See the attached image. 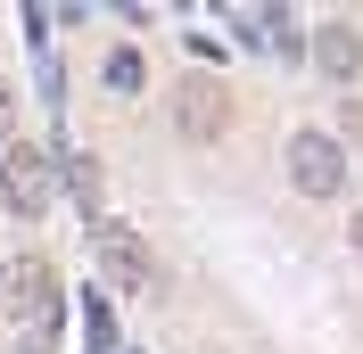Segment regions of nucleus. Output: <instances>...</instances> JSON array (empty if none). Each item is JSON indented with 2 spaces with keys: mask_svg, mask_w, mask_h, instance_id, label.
<instances>
[{
  "mask_svg": "<svg viewBox=\"0 0 363 354\" xmlns=\"http://www.w3.org/2000/svg\"><path fill=\"white\" fill-rule=\"evenodd\" d=\"M0 297L33 321V354L58 338V272L42 264V256H17V264H0Z\"/></svg>",
  "mask_w": 363,
  "mask_h": 354,
  "instance_id": "1",
  "label": "nucleus"
},
{
  "mask_svg": "<svg viewBox=\"0 0 363 354\" xmlns=\"http://www.w3.org/2000/svg\"><path fill=\"white\" fill-rule=\"evenodd\" d=\"M0 198H9V215H25V222L50 215V198H58V156L9 140V156H0Z\"/></svg>",
  "mask_w": 363,
  "mask_h": 354,
  "instance_id": "2",
  "label": "nucleus"
},
{
  "mask_svg": "<svg viewBox=\"0 0 363 354\" xmlns=\"http://www.w3.org/2000/svg\"><path fill=\"white\" fill-rule=\"evenodd\" d=\"M289 181L306 190V198H339V181H347V156L330 132H297L289 140Z\"/></svg>",
  "mask_w": 363,
  "mask_h": 354,
  "instance_id": "3",
  "label": "nucleus"
},
{
  "mask_svg": "<svg viewBox=\"0 0 363 354\" xmlns=\"http://www.w3.org/2000/svg\"><path fill=\"white\" fill-rule=\"evenodd\" d=\"M174 124H182V140H215L231 124V91L215 83V74H190L182 99H174Z\"/></svg>",
  "mask_w": 363,
  "mask_h": 354,
  "instance_id": "4",
  "label": "nucleus"
},
{
  "mask_svg": "<svg viewBox=\"0 0 363 354\" xmlns=\"http://www.w3.org/2000/svg\"><path fill=\"white\" fill-rule=\"evenodd\" d=\"M91 239H99V264H108L116 288H149L157 280V256L133 239V231H116V222H91Z\"/></svg>",
  "mask_w": 363,
  "mask_h": 354,
  "instance_id": "5",
  "label": "nucleus"
},
{
  "mask_svg": "<svg viewBox=\"0 0 363 354\" xmlns=\"http://www.w3.org/2000/svg\"><path fill=\"white\" fill-rule=\"evenodd\" d=\"M314 67L330 74V83H347V74L363 67V33L355 25H314Z\"/></svg>",
  "mask_w": 363,
  "mask_h": 354,
  "instance_id": "6",
  "label": "nucleus"
},
{
  "mask_svg": "<svg viewBox=\"0 0 363 354\" xmlns=\"http://www.w3.org/2000/svg\"><path fill=\"white\" fill-rule=\"evenodd\" d=\"M83 330H91V354H116V313H108V297H83Z\"/></svg>",
  "mask_w": 363,
  "mask_h": 354,
  "instance_id": "7",
  "label": "nucleus"
},
{
  "mask_svg": "<svg viewBox=\"0 0 363 354\" xmlns=\"http://www.w3.org/2000/svg\"><path fill=\"white\" fill-rule=\"evenodd\" d=\"M264 42L281 50V58H297V42H306V33H297V17H289V8H264Z\"/></svg>",
  "mask_w": 363,
  "mask_h": 354,
  "instance_id": "8",
  "label": "nucleus"
},
{
  "mask_svg": "<svg viewBox=\"0 0 363 354\" xmlns=\"http://www.w3.org/2000/svg\"><path fill=\"white\" fill-rule=\"evenodd\" d=\"M140 50H108V91H140Z\"/></svg>",
  "mask_w": 363,
  "mask_h": 354,
  "instance_id": "9",
  "label": "nucleus"
},
{
  "mask_svg": "<svg viewBox=\"0 0 363 354\" xmlns=\"http://www.w3.org/2000/svg\"><path fill=\"white\" fill-rule=\"evenodd\" d=\"M9 124H17V91L0 83V140H9Z\"/></svg>",
  "mask_w": 363,
  "mask_h": 354,
  "instance_id": "10",
  "label": "nucleus"
},
{
  "mask_svg": "<svg viewBox=\"0 0 363 354\" xmlns=\"http://www.w3.org/2000/svg\"><path fill=\"white\" fill-rule=\"evenodd\" d=\"M355 247H363V215H355Z\"/></svg>",
  "mask_w": 363,
  "mask_h": 354,
  "instance_id": "11",
  "label": "nucleus"
}]
</instances>
